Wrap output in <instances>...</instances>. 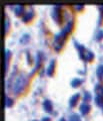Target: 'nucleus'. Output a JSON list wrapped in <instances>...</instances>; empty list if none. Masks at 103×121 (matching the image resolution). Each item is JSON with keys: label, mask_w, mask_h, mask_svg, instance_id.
I'll return each instance as SVG.
<instances>
[{"label": "nucleus", "mask_w": 103, "mask_h": 121, "mask_svg": "<svg viewBox=\"0 0 103 121\" xmlns=\"http://www.w3.org/2000/svg\"><path fill=\"white\" fill-rule=\"evenodd\" d=\"M54 65H55V60H51L50 63H49V66L47 68V70H46V74L47 75H49V76L52 75L53 70H54Z\"/></svg>", "instance_id": "nucleus-6"}, {"label": "nucleus", "mask_w": 103, "mask_h": 121, "mask_svg": "<svg viewBox=\"0 0 103 121\" xmlns=\"http://www.w3.org/2000/svg\"><path fill=\"white\" fill-rule=\"evenodd\" d=\"M97 76L99 78H102L103 77V66H99L98 68H97Z\"/></svg>", "instance_id": "nucleus-15"}, {"label": "nucleus", "mask_w": 103, "mask_h": 121, "mask_svg": "<svg viewBox=\"0 0 103 121\" xmlns=\"http://www.w3.org/2000/svg\"><path fill=\"white\" fill-rule=\"evenodd\" d=\"M43 107H44V110L45 111H47V112H51L52 111V104H51V102L49 101V100H44L43 102Z\"/></svg>", "instance_id": "nucleus-7"}, {"label": "nucleus", "mask_w": 103, "mask_h": 121, "mask_svg": "<svg viewBox=\"0 0 103 121\" xmlns=\"http://www.w3.org/2000/svg\"><path fill=\"white\" fill-rule=\"evenodd\" d=\"M78 98H79V94H78V93L74 94V95L70 98V100H69V105L71 106V107H73V106L76 104V102L78 101Z\"/></svg>", "instance_id": "nucleus-9"}, {"label": "nucleus", "mask_w": 103, "mask_h": 121, "mask_svg": "<svg viewBox=\"0 0 103 121\" xmlns=\"http://www.w3.org/2000/svg\"><path fill=\"white\" fill-rule=\"evenodd\" d=\"M101 35H103V32H102V31H99L98 35H97V39H101Z\"/></svg>", "instance_id": "nucleus-22"}, {"label": "nucleus", "mask_w": 103, "mask_h": 121, "mask_svg": "<svg viewBox=\"0 0 103 121\" xmlns=\"http://www.w3.org/2000/svg\"><path fill=\"white\" fill-rule=\"evenodd\" d=\"M12 103H13L12 99L9 98L8 96H5V106H6V107H10V106L12 105Z\"/></svg>", "instance_id": "nucleus-14"}, {"label": "nucleus", "mask_w": 103, "mask_h": 121, "mask_svg": "<svg viewBox=\"0 0 103 121\" xmlns=\"http://www.w3.org/2000/svg\"><path fill=\"white\" fill-rule=\"evenodd\" d=\"M33 121H37V120H33Z\"/></svg>", "instance_id": "nucleus-25"}, {"label": "nucleus", "mask_w": 103, "mask_h": 121, "mask_svg": "<svg viewBox=\"0 0 103 121\" xmlns=\"http://www.w3.org/2000/svg\"><path fill=\"white\" fill-rule=\"evenodd\" d=\"M102 109H103V106H102Z\"/></svg>", "instance_id": "nucleus-26"}, {"label": "nucleus", "mask_w": 103, "mask_h": 121, "mask_svg": "<svg viewBox=\"0 0 103 121\" xmlns=\"http://www.w3.org/2000/svg\"><path fill=\"white\" fill-rule=\"evenodd\" d=\"M69 121H80V118L77 114H73L69 117Z\"/></svg>", "instance_id": "nucleus-17"}, {"label": "nucleus", "mask_w": 103, "mask_h": 121, "mask_svg": "<svg viewBox=\"0 0 103 121\" xmlns=\"http://www.w3.org/2000/svg\"><path fill=\"white\" fill-rule=\"evenodd\" d=\"M39 65H40V54H37V56H36V65H35V68L33 69V72L35 70H37V68L39 67Z\"/></svg>", "instance_id": "nucleus-16"}, {"label": "nucleus", "mask_w": 103, "mask_h": 121, "mask_svg": "<svg viewBox=\"0 0 103 121\" xmlns=\"http://www.w3.org/2000/svg\"><path fill=\"white\" fill-rule=\"evenodd\" d=\"M59 121H64V119H60V120H59Z\"/></svg>", "instance_id": "nucleus-24"}, {"label": "nucleus", "mask_w": 103, "mask_h": 121, "mask_svg": "<svg viewBox=\"0 0 103 121\" xmlns=\"http://www.w3.org/2000/svg\"><path fill=\"white\" fill-rule=\"evenodd\" d=\"M52 17L56 22L60 21V6L59 5H55L53 7L52 10Z\"/></svg>", "instance_id": "nucleus-2"}, {"label": "nucleus", "mask_w": 103, "mask_h": 121, "mask_svg": "<svg viewBox=\"0 0 103 121\" xmlns=\"http://www.w3.org/2000/svg\"><path fill=\"white\" fill-rule=\"evenodd\" d=\"M9 28V20H8V18H5V20H4V31L6 32L7 30H8Z\"/></svg>", "instance_id": "nucleus-19"}, {"label": "nucleus", "mask_w": 103, "mask_h": 121, "mask_svg": "<svg viewBox=\"0 0 103 121\" xmlns=\"http://www.w3.org/2000/svg\"><path fill=\"white\" fill-rule=\"evenodd\" d=\"M91 99V96L89 92H84V96H83V101H89Z\"/></svg>", "instance_id": "nucleus-18"}, {"label": "nucleus", "mask_w": 103, "mask_h": 121, "mask_svg": "<svg viewBox=\"0 0 103 121\" xmlns=\"http://www.w3.org/2000/svg\"><path fill=\"white\" fill-rule=\"evenodd\" d=\"M93 56H94V55L90 51H88V50H84V52H82V55H80V58L83 59V60H92Z\"/></svg>", "instance_id": "nucleus-3"}, {"label": "nucleus", "mask_w": 103, "mask_h": 121, "mask_svg": "<svg viewBox=\"0 0 103 121\" xmlns=\"http://www.w3.org/2000/svg\"><path fill=\"white\" fill-rule=\"evenodd\" d=\"M33 15H34L33 10H32V8H30L29 10H27V11H26V12L23 14V16H22V20L25 21V22H27V21H29V20L33 17Z\"/></svg>", "instance_id": "nucleus-4"}, {"label": "nucleus", "mask_w": 103, "mask_h": 121, "mask_svg": "<svg viewBox=\"0 0 103 121\" xmlns=\"http://www.w3.org/2000/svg\"><path fill=\"white\" fill-rule=\"evenodd\" d=\"M49 120H50V119H49V117H44V118L41 121H49Z\"/></svg>", "instance_id": "nucleus-23"}, {"label": "nucleus", "mask_w": 103, "mask_h": 121, "mask_svg": "<svg viewBox=\"0 0 103 121\" xmlns=\"http://www.w3.org/2000/svg\"><path fill=\"white\" fill-rule=\"evenodd\" d=\"M82 82L81 79H78V78H76V79H73V80L71 81V86L72 87H77L79 86V84Z\"/></svg>", "instance_id": "nucleus-12"}, {"label": "nucleus", "mask_w": 103, "mask_h": 121, "mask_svg": "<svg viewBox=\"0 0 103 121\" xmlns=\"http://www.w3.org/2000/svg\"><path fill=\"white\" fill-rule=\"evenodd\" d=\"M9 56H10V52L9 50H5L4 51V70H7V65H8V60H9Z\"/></svg>", "instance_id": "nucleus-8"}, {"label": "nucleus", "mask_w": 103, "mask_h": 121, "mask_svg": "<svg viewBox=\"0 0 103 121\" xmlns=\"http://www.w3.org/2000/svg\"><path fill=\"white\" fill-rule=\"evenodd\" d=\"M23 9H24L23 5H15L14 6V11H15V14L16 15H20L23 12Z\"/></svg>", "instance_id": "nucleus-10"}, {"label": "nucleus", "mask_w": 103, "mask_h": 121, "mask_svg": "<svg viewBox=\"0 0 103 121\" xmlns=\"http://www.w3.org/2000/svg\"><path fill=\"white\" fill-rule=\"evenodd\" d=\"M95 101H96V104H97V105L101 106V107L103 106V97H102V96L97 95L96 98H95Z\"/></svg>", "instance_id": "nucleus-13"}, {"label": "nucleus", "mask_w": 103, "mask_h": 121, "mask_svg": "<svg viewBox=\"0 0 103 121\" xmlns=\"http://www.w3.org/2000/svg\"><path fill=\"white\" fill-rule=\"evenodd\" d=\"M89 108H90V106L87 103H85V102H84V103H82L81 105H80V107H79L80 112H81V114H83V115H85L86 113H88Z\"/></svg>", "instance_id": "nucleus-5"}, {"label": "nucleus", "mask_w": 103, "mask_h": 121, "mask_svg": "<svg viewBox=\"0 0 103 121\" xmlns=\"http://www.w3.org/2000/svg\"><path fill=\"white\" fill-rule=\"evenodd\" d=\"M26 84H27V77L23 73H18L14 77L12 76L10 78L8 82V88L14 94H18L24 89Z\"/></svg>", "instance_id": "nucleus-1"}, {"label": "nucleus", "mask_w": 103, "mask_h": 121, "mask_svg": "<svg viewBox=\"0 0 103 121\" xmlns=\"http://www.w3.org/2000/svg\"><path fill=\"white\" fill-rule=\"evenodd\" d=\"M74 8H75L76 10H80V9H82V8H83V5H75V6H74Z\"/></svg>", "instance_id": "nucleus-21"}, {"label": "nucleus", "mask_w": 103, "mask_h": 121, "mask_svg": "<svg viewBox=\"0 0 103 121\" xmlns=\"http://www.w3.org/2000/svg\"><path fill=\"white\" fill-rule=\"evenodd\" d=\"M95 91L97 92V94L99 96H102L103 97V86H100V85H96V87H95Z\"/></svg>", "instance_id": "nucleus-11"}, {"label": "nucleus", "mask_w": 103, "mask_h": 121, "mask_svg": "<svg viewBox=\"0 0 103 121\" xmlns=\"http://www.w3.org/2000/svg\"><path fill=\"white\" fill-rule=\"evenodd\" d=\"M29 39V35H24L23 36H22L21 37V39H20V41H21V43H26V41H27Z\"/></svg>", "instance_id": "nucleus-20"}]
</instances>
